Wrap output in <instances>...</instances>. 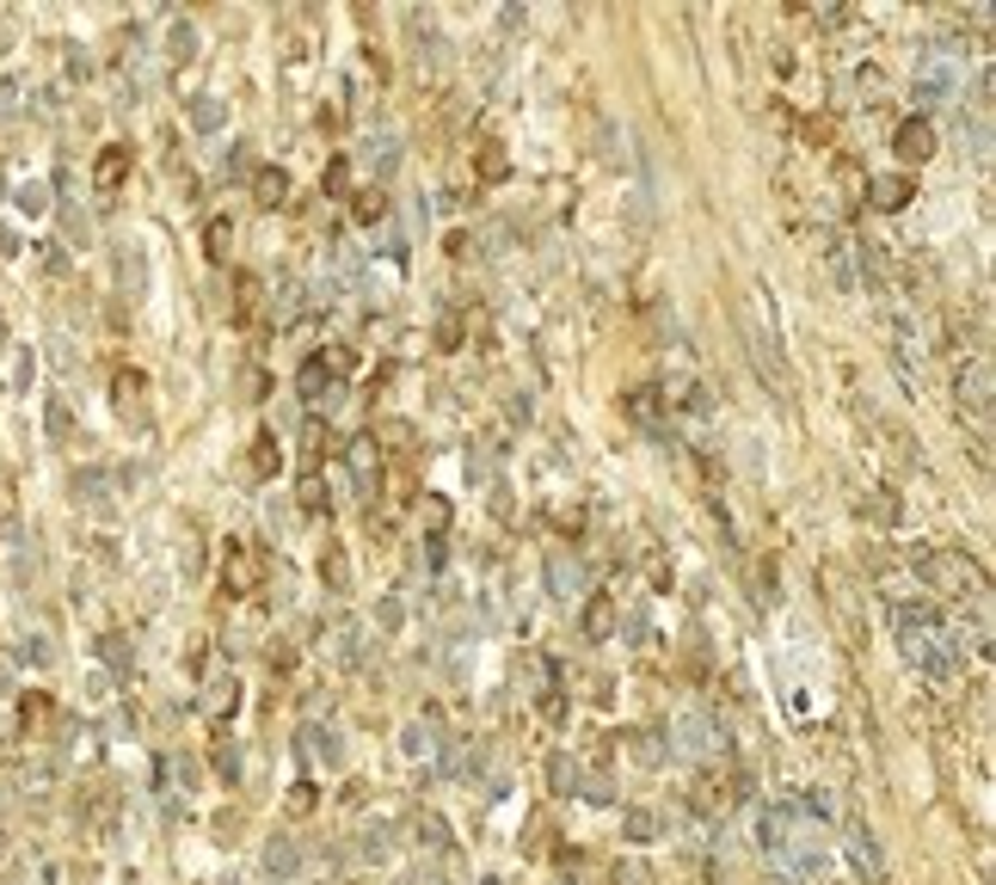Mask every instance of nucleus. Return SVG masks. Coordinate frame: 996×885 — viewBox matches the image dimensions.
Returning a JSON list of instances; mask_svg holds the SVG:
<instances>
[{"mask_svg": "<svg viewBox=\"0 0 996 885\" xmlns=\"http://www.w3.org/2000/svg\"><path fill=\"white\" fill-rule=\"evenodd\" d=\"M831 135H837L831 111H812V118H806V142H812V148H831Z\"/></svg>", "mask_w": 996, "mask_h": 885, "instance_id": "a18cd8bd", "label": "nucleus"}, {"mask_svg": "<svg viewBox=\"0 0 996 885\" xmlns=\"http://www.w3.org/2000/svg\"><path fill=\"white\" fill-rule=\"evenodd\" d=\"M419 523L431 529V542H443V529H450V499H437V492H425V504H419Z\"/></svg>", "mask_w": 996, "mask_h": 885, "instance_id": "c9c22d12", "label": "nucleus"}, {"mask_svg": "<svg viewBox=\"0 0 996 885\" xmlns=\"http://www.w3.org/2000/svg\"><path fill=\"white\" fill-rule=\"evenodd\" d=\"M111 394H118V406H123V412H135V419H142L148 375H142V370H118V382H111Z\"/></svg>", "mask_w": 996, "mask_h": 885, "instance_id": "5701e85b", "label": "nucleus"}, {"mask_svg": "<svg viewBox=\"0 0 996 885\" xmlns=\"http://www.w3.org/2000/svg\"><path fill=\"white\" fill-rule=\"evenodd\" d=\"M622 412H627L634 424H658V419H664L658 388H634V394H622Z\"/></svg>", "mask_w": 996, "mask_h": 885, "instance_id": "b1692460", "label": "nucleus"}, {"mask_svg": "<svg viewBox=\"0 0 996 885\" xmlns=\"http://www.w3.org/2000/svg\"><path fill=\"white\" fill-rule=\"evenodd\" d=\"M664 744H671L664 732H640V738H634V763L640 768H664V756H671Z\"/></svg>", "mask_w": 996, "mask_h": 885, "instance_id": "72a5a7b5", "label": "nucleus"}, {"mask_svg": "<svg viewBox=\"0 0 996 885\" xmlns=\"http://www.w3.org/2000/svg\"><path fill=\"white\" fill-rule=\"evenodd\" d=\"M253 198H259V210H283V203H290V172H283V167H259L253 172Z\"/></svg>", "mask_w": 996, "mask_h": 885, "instance_id": "dca6fc26", "label": "nucleus"}, {"mask_svg": "<svg viewBox=\"0 0 996 885\" xmlns=\"http://www.w3.org/2000/svg\"><path fill=\"white\" fill-rule=\"evenodd\" d=\"M351 222H358V228H382L388 222V198L375 185L358 191V198H351Z\"/></svg>", "mask_w": 996, "mask_h": 885, "instance_id": "bb28decb", "label": "nucleus"}, {"mask_svg": "<svg viewBox=\"0 0 996 885\" xmlns=\"http://www.w3.org/2000/svg\"><path fill=\"white\" fill-rule=\"evenodd\" d=\"M191 123H198L203 135H210V130H222V99H210V93H203V99H191Z\"/></svg>", "mask_w": 996, "mask_h": 885, "instance_id": "ea45409f", "label": "nucleus"}, {"mask_svg": "<svg viewBox=\"0 0 996 885\" xmlns=\"http://www.w3.org/2000/svg\"><path fill=\"white\" fill-rule=\"evenodd\" d=\"M320 130H345V111H339V105H320Z\"/></svg>", "mask_w": 996, "mask_h": 885, "instance_id": "680f3d73", "label": "nucleus"}, {"mask_svg": "<svg viewBox=\"0 0 996 885\" xmlns=\"http://www.w3.org/2000/svg\"><path fill=\"white\" fill-rule=\"evenodd\" d=\"M474 179H480V185H505V179H511L505 142H486V148H480V154H474Z\"/></svg>", "mask_w": 996, "mask_h": 885, "instance_id": "aec40b11", "label": "nucleus"}, {"mask_svg": "<svg viewBox=\"0 0 996 885\" xmlns=\"http://www.w3.org/2000/svg\"><path fill=\"white\" fill-rule=\"evenodd\" d=\"M505 412H511V424H530V394H511Z\"/></svg>", "mask_w": 996, "mask_h": 885, "instance_id": "052dcab7", "label": "nucleus"}, {"mask_svg": "<svg viewBox=\"0 0 996 885\" xmlns=\"http://www.w3.org/2000/svg\"><path fill=\"white\" fill-rule=\"evenodd\" d=\"M837 198H843V210H862V203H867V172L855 167L849 154L837 160Z\"/></svg>", "mask_w": 996, "mask_h": 885, "instance_id": "412c9836", "label": "nucleus"}, {"mask_svg": "<svg viewBox=\"0 0 996 885\" xmlns=\"http://www.w3.org/2000/svg\"><path fill=\"white\" fill-rule=\"evenodd\" d=\"M74 499L80 504H111V474H99V467L74 474Z\"/></svg>", "mask_w": 996, "mask_h": 885, "instance_id": "7c9ffc66", "label": "nucleus"}, {"mask_svg": "<svg viewBox=\"0 0 996 885\" xmlns=\"http://www.w3.org/2000/svg\"><path fill=\"white\" fill-rule=\"evenodd\" d=\"M375 622H382V627H400V622H406V609H400V603H394V596H388V603H382V609H375Z\"/></svg>", "mask_w": 996, "mask_h": 885, "instance_id": "6e6d98bb", "label": "nucleus"}, {"mask_svg": "<svg viewBox=\"0 0 996 885\" xmlns=\"http://www.w3.org/2000/svg\"><path fill=\"white\" fill-rule=\"evenodd\" d=\"M744 344H751V358H757L763 382H775V394H794V375H787V358H782V332H775V314L763 320V290H751L744 302Z\"/></svg>", "mask_w": 996, "mask_h": 885, "instance_id": "f03ea898", "label": "nucleus"}, {"mask_svg": "<svg viewBox=\"0 0 996 885\" xmlns=\"http://www.w3.org/2000/svg\"><path fill=\"white\" fill-rule=\"evenodd\" d=\"M622 836L627 843H652V836H658V812H646V806L622 812Z\"/></svg>", "mask_w": 996, "mask_h": 885, "instance_id": "2f4dec72", "label": "nucleus"}, {"mask_svg": "<svg viewBox=\"0 0 996 885\" xmlns=\"http://www.w3.org/2000/svg\"><path fill=\"white\" fill-rule=\"evenodd\" d=\"M167 50H173V62H191V50H198V31H191V26H173Z\"/></svg>", "mask_w": 996, "mask_h": 885, "instance_id": "49530a36", "label": "nucleus"}, {"mask_svg": "<svg viewBox=\"0 0 996 885\" xmlns=\"http://www.w3.org/2000/svg\"><path fill=\"white\" fill-rule=\"evenodd\" d=\"M295 867H302V848H295L290 836H278V843H265V873H271V879H290Z\"/></svg>", "mask_w": 996, "mask_h": 885, "instance_id": "a878e982", "label": "nucleus"}, {"mask_svg": "<svg viewBox=\"0 0 996 885\" xmlns=\"http://www.w3.org/2000/svg\"><path fill=\"white\" fill-rule=\"evenodd\" d=\"M652 591H671V560H652Z\"/></svg>", "mask_w": 996, "mask_h": 885, "instance_id": "bf43d9fd", "label": "nucleus"}, {"mask_svg": "<svg viewBox=\"0 0 996 885\" xmlns=\"http://www.w3.org/2000/svg\"><path fill=\"white\" fill-rule=\"evenodd\" d=\"M843 861H849V873H855L862 885H867V879H879V836L867 831L862 818H849V824H843Z\"/></svg>", "mask_w": 996, "mask_h": 885, "instance_id": "423d86ee", "label": "nucleus"}, {"mask_svg": "<svg viewBox=\"0 0 996 885\" xmlns=\"http://www.w3.org/2000/svg\"><path fill=\"white\" fill-rule=\"evenodd\" d=\"M215 768H222L228 781H240V756H234V744H215Z\"/></svg>", "mask_w": 996, "mask_h": 885, "instance_id": "603ef678", "label": "nucleus"}, {"mask_svg": "<svg viewBox=\"0 0 996 885\" xmlns=\"http://www.w3.org/2000/svg\"><path fill=\"white\" fill-rule=\"evenodd\" d=\"M923 584H929V596H947V603H972V622L990 634V579H984L978 560L966 554H947V547H929V554L917 560Z\"/></svg>", "mask_w": 996, "mask_h": 885, "instance_id": "f257e3e1", "label": "nucleus"}, {"mask_svg": "<svg viewBox=\"0 0 996 885\" xmlns=\"http://www.w3.org/2000/svg\"><path fill=\"white\" fill-rule=\"evenodd\" d=\"M358 658H363V622H351V615H345V622L332 627V664H339V671H351Z\"/></svg>", "mask_w": 996, "mask_h": 885, "instance_id": "6ab92c4d", "label": "nucleus"}, {"mask_svg": "<svg viewBox=\"0 0 996 885\" xmlns=\"http://www.w3.org/2000/svg\"><path fill=\"white\" fill-rule=\"evenodd\" d=\"M234 701H240L234 676H210V695H203V707H210V714L222 720V714H234Z\"/></svg>", "mask_w": 996, "mask_h": 885, "instance_id": "473e14b6", "label": "nucleus"}, {"mask_svg": "<svg viewBox=\"0 0 996 885\" xmlns=\"http://www.w3.org/2000/svg\"><path fill=\"white\" fill-rule=\"evenodd\" d=\"M547 591H554L560 603L585 596V566H579V554H566V547H554V554H547Z\"/></svg>", "mask_w": 996, "mask_h": 885, "instance_id": "ddd939ff", "label": "nucleus"}, {"mask_svg": "<svg viewBox=\"0 0 996 885\" xmlns=\"http://www.w3.org/2000/svg\"><path fill=\"white\" fill-rule=\"evenodd\" d=\"M554 529H560V535H579V529H585V511H579V504H560V511H554Z\"/></svg>", "mask_w": 996, "mask_h": 885, "instance_id": "09e8293b", "label": "nucleus"}, {"mask_svg": "<svg viewBox=\"0 0 996 885\" xmlns=\"http://www.w3.org/2000/svg\"><path fill=\"white\" fill-rule=\"evenodd\" d=\"M0 351H7V326H0Z\"/></svg>", "mask_w": 996, "mask_h": 885, "instance_id": "0e129e2a", "label": "nucleus"}, {"mask_svg": "<svg viewBox=\"0 0 996 885\" xmlns=\"http://www.w3.org/2000/svg\"><path fill=\"white\" fill-rule=\"evenodd\" d=\"M13 388H19V394L31 388V351H19V358H13Z\"/></svg>", "mask_w": 996, "mask_h": 885, "instance_id": "5fc2aeb1", "label": "nucleus"}, {"mask_svg": "<svg viewBox=\"0 0 996 885\" xmlns=\"http://www.w3.org/2000/svg\"><path fill=\"white\" fill-rule=\"evenodd\" d=\"M818 252H824V271L837 278V290L855 295V252H849V240H843L837 228H824V234H818Z\"/></svg>", "mask_w": 996, "mask_h": 885, "instance_id": "f8f14e48", "label": "nucleus"}, {"mask_svg": "<svg viewBox=\"0 0 996 885\" xmlns=\"http://www.w3.org/2000/svg\"><path fill=\"white\" fill-rule=\"evenodd\" d=\"M68 431H74V419H68V406H62V400H50V436H56V443H62Z\"/></svg>", "mask_w": 996, "mask_h": 885, "instance_id": "3c124183", "label": "nucleus"}, {"mask_svg": "<svg viewBox=\"0 0 996 885\" xmlns=\"http://www.w3.org/2000/svg\"><path fill=\"white\" fill-rule=\"evenodd\" d=\"M259 584H265V554L247 542H228L222 554V596H259Z\"/></svg>", "mask_w": 996, "mask_h": 885, "instance_id": "20e7f679", "label": "nucleus"}, {"mask_svg": "<svg viewBox=\"0 0 996 885\" xmlns=\"http://www.w3.org/2000/svg\"><path fill=\"white\" fill-rule=\"evenodd\" d=\"M677 738H683V751H690V756H714L720 732H714V720H683Z\"/></svg>", "mask_w": 996, "mask_h": 885, "instance_id": "393cba45", "label": "nucleus"}, {"mask_svg": "<svg viewBox=\"0 0 996 885\" xmlns=\"http://www.w3.org/2000/svg\"><path fill=\"white\" fill-rule=\"evenodd\" d=\"M308 812H314V787L295 781V787H290V818H308Z\"/></svg>", "mask_w": 996, "mask_h": 885, "instance_id": "8fccbe9b", "label": "nucleus"}, {"mask_svg": "<svg viewBox=\"0 0 996 885\" xmlns=\"http://www.w3.org/2000/svg\"><path fill=\"white\" fill-rule=\"evenodd\" d=\"M799 831H806V818L794 812V799H782V806H763V812H757V843H763V855H769V867L799 843Z\"/></svg>", "mask_w": 996, "mask_h": 885, "instance_id": "7ed1b4c3", "label": "nucleus"}, {"mask_svg": "<svg viewBox=\"0 0 996 885\" xmlns=\"http://www.w3.org/2000/svg\"><path fill=\"white\" fill-rule=\"evenodd\" d=\"M320 191H326V198H345V191H351V160H345V154L326 160V179H320Z\"/></svg>", "mask_w": 996, "mask_h": 885, "instance_id": "4c0bfd02", "label": "nucleus"}, {"mask_svg": "<svg viewBox=\"0 0 996 885\" xmlns=\"http://www.w3.org/2000/svg\"><path fill=\"white\" fill-rule=\"evenodd\" d=\"M93 185H99V198H118V191L130 185V148H123V142L99 148V160H93Z\"/></svg>", "mask_w": 996, "mask_h": 885, "instance_id": "9b49d317", "label": "nucleus"}, {"mask_svg": "<svg viewBox=\"0 0 996 885\" xmlns=\"http://www.w3.org/2000/svg\"><path fill=\"white\" fill-rule=\"evenodd\" d=\"M302 443H308V455H314V462H320V455H332V450H339V436H332V431H326V424H320V419H308Z\"/></svg>", "mask_w": 996, "mask_h": 885, "instance_id": "a19ab883", "label": "nucleus"}, {"mask_svg": "<svg viewBox=\"0 0 996 885\" xmlns=\"http://www.w3.org/2000/svg\"><path fill=\"white\" fill-rule=\"evenodd\" d=\"M295 504H302L308 516H320L332 504V492H326V480H320V467H308L302 474V486H295Z\"/></svg>", "mask_w": 996, "mask_h": 885, "instance_id": "c756f323", "label": "nucleus"}, {"mask_svg": "<svg viewBox=\"0 0 996 885\" xmlns=\"http://www.w3.org/2000/svg\"><path fill=\"white\" fill-rule=\"evenodd\" d=\"M954 394H959V412H972V419H990V406H996V375H990V358H972V363H959V382H954Z\"/></svg>", "mask_w": 996, "mask_h": 885, "instance_id": "39448f33", "label": "nucleus"}, {"mask_svg": "<svg viewBox=\"0 0 996 885\" xmlns=\"http://www.w3.org/2000/svg\"><path fill=\"white\" fill-rule=\"evenodd\" d=\"M370 436H375V450H382V443H388V450H412V436H419V431H412L406 419H382Z\"/></svg>", "mask_w": 996, "mask_h": 885, "instance_id": "f704fd0d", "label": "nucleus"}, {"mask_svg": "<svg viewBox=\"0 0 996 885\" xmlns=\"http://www.w3.org/2000/svg\"><path fill=\"white\" fill-rule=\"evenodd\" d=\"M917 198V179H911V172H879V179H867V203H874V210H904V203Z\"/></svg>", "mask_w": 996, "mask_h": 885, "instance_id": "4468645a", "label": "nucleus"}, {"mask_svg": "<svg viewBox=\"0 0 996 885\" xmlns=\"http://www.w3.org/2000/svg\"><path fill=\"white\" fill-rule=\"evenodd\" d=\"M862 516H874L879 529H892V523L904 516V511H898V492H892V486H867V492H862Z\"/></svg>", "mask_w": 996, "mask_h": 885, "instance_id": "4be33fe9", "label": "nucleus"}, {"mask_svg": "<svg viewBox=\"0 0 996 885\" xmlns=\"http://www.w3.org/2000/svg\"><path fill=\"white\" fill-rule=\"evenodd\" d=\"M295 388H302V400H308V406H314V412H332V406H339V394H345V382L320 370V358H314V363H302V375H295Z\"/></svg>", "mask_w": 996, "mask_h": 885, "instance_id": "9d476101", "label": "nucleus"}, {"mask_svg": "<svg viewBox=\"0 0 996 885\" xmlns=\"http://www.w3.org/2000/svg\"><path fill=\"white\" fill-rule=\"evenodd\" d=\"M579 634H585L591 646H603V640L622 634V609H615L610 591H591L585 596V609H579Z\"/></svg>", "mask_w": 996, "mask_h": 885, "instance_id": "6e6552de", "label": "nucleus"}, {"mask_svg": "<svg viewBox=\"0 0 996 885\" xmlns=\"http://www.w3.org/2000/svg\"><path fill=\"white\" fill-rule=\"evenodd\" d=\"M203 252H210L215 264L234 252V222H228V215H210V222H203Z\"/></svg>", "mask_w": 996, "mask_h": 885, "instance_id": "c85d7f7f", "label": "nucleus"}, {"mask_svg": "<svg viewBox=\"0 0 996 885\" xmlns=\"http://www.w3.org/2000/svg\"><path fill=\"white\" fill-rule=\"evenodd\" d=\"M278 455H283V450H278V436H271V431H259V436H253V474H259V480H265V474H278Z\"/></svg>", "mask_w": 996, "mask_h": 885, "instance_id": "e433bc0d", "label": "nucleus"}, {"mask_svg": "<svg viewBox=\"0 0 996 885\" xmlns=\"http://www.w3.org/2000/svg\"><path fill=\"white\" fill-rule=\"evenodd\" d=\"M345 462H351V474H358V486L363 492H375L382 486V450H375V436L363 431V436H351L345 443Z\"/></svg>", "mask_w": 996, "mask_h": 885, "instance_id": "2eb2a0df", "label": "nucleus"}, {"mask_svg": "<svg viewBox=\"0 0 996 885\" xmlns=\"http://www.w3.org/2000/svg\"><path fill=\"white\" fill-rule=\"evenodd\" d=\"M320 584H326V596L351 591V554L339 542H326V554H320Z\"/></svg>", "mask_w": 996, "mask_h": 885, "instance_id": "f3484780", "label": "nucleus"}, {"mask_svg": "<svg viewBox=\"0 0 996 885\" xmlns=\"http://www.w3.org/2000/svg\"><path fill=\"white\" fill-rule=\"evenodd\" d=\"M19 99H26V80H19V74H13V80H0V118H13Z\"/></svg>", "mask_w": 996, "mask_h": 885, "instance_id": "de8ad7c7", "label": "nucleus"}, {"mask_svg": "<svg viewBox=\"0 0 996 885\" xmlns=\"http://www.w3.org/2000/svg\"><path fill=\"white\" fill-rule=\"evenodd\" d=\"M947 93H954V56H942V50H935V56H923V74H917V105L929 111V105H942ZM923 111H917V118H923Z\"/></svg>", "mask_w": 996, "mask_h": 885, "instance_id": "1a4fd4ad", "label": "nucleus"}, {"mask_svg": "<svg viewBox=\"0 0 996 885\" xmlns=\"http://www.w3.org/2000/svg\"><path fill=\"white\" fill-rule=\"evenodd\" d=\"M7 855H13V843H7V831H0V861H7Z\"/></svg>", "mask_w": 996, "mask_h": 885, "instance_id": "e2e57ef3", "label": "nucleus"}, {"mask_svg": "<svg viewBox=\"0 0 996 885\" xmlns=\"http://www.w3.org/2000/svg\"><path fill=\"white\" fill-rule=\"evenodd\" d=\"M13 203H19L26 215H43V210H50V185H19Z\"/></svg>", "mask_w": 996, "mask_h": 885, "instance_id": "c03bdc74", "label": "nucleus"}, {"mask_svg": "<svg viewBox=\"0 0 996 885\" xmlns=\"http://www.w3.org/2000/svg\"><path fill=\"white\" fill-rule=\"evenodd\" d=\"M320 370H326V375H339V382H345V375L358 370V351H351V344H332L326 358H320Z\"/></svg>", "mask_w": 996, "mask_h": 885, "instance_id": "79ce46f5", "label": "nucleus"}, {"mask_svg": "<svg viewBox=\"0 0 996 885\" xmlns=\"http://www.w3.org/2000/svg\"><path fill=\"white\" fill-rule=\"evenodd\" d=\"M935 148H942V135H935L929 118H904L898 130H892V154H898L904 167H923V160H935Z\"/></svg>", "mask_w": 996, "mask_h": 885, "instance_id": "0eeeda50", "label": "nucleus"}, {"mask_svg": "<svg viewBox=\"0 0 996 885\" xmlns=\"http://www.w3.org/2000/svg\"><path fill=\"white\" fill-rule=\"evenodd\" d=\"M19 664H50V646H43V640H26V646H19Z\"/></svg>", "mask_w": 996, "mask_h": 885, "instance_id": "864d4df0", "label": "nucleus"}, {"mask_svg": "<svg viewBox=\"0 0 996 885\" xmlns=\"http://www.w3.org/2000/svg\"><path fill=\"white\" fill-rule=\"evenodd\" d=\"M43 271H50V278H62V271H68V252H62V247H43Z\"/></svg>", "mask_w": 996, "mask_h": 885, "instance_id": "4d7b16f0", "label": "nucleus"}, {"mask_svg": "<svg viewBox=\"0 0 996 885\" xmlns=\"http://www.w3.org/2000/svg\"><path fill=\"white\" fill-rule=\"evenodd\" d=\"M99 652H105V664H111L118 676L135 664V652H130V640H123V634H105V640H99Z\"/></svg>", "mask_w": 996, "mask_h": 885, "instance_id": "58836bf2", "label": "nucleus"}, {"mask_svg": "<svg viewBox=\"0 0 996 885\" xmlns=\"http://www.w3.org/2000/svg\"><path fill=\"white\" fill-rule=\"evenodd\" d=\"M265 302H271V295H265V278L240 271V278H234V314H240V320H259V314H265Z\"/></svg>", "mask_w": 996, "mask_h": 885, "instance_id": "a211bd4d", "label": "nucleus"}, {"mask_svg": "<svg viewBox=\"0 0 996 885\" xmlns=\"http://www.w3.org/2000/svg\"><path fill=\"white\" fill-rule=\"evenodd\" d=\"M412 836H419V848H431V855L450 848V824H443L437 812H419V818H412Z\"/></svg>", "mask_w": 996, "mask_h": 885, "instance_id": "cd10ccee", "label": "nucleus"}, {"mask_svg": "<svg viewBox=\"0 0 996 885\" xmlns=\"http://www.w3.org/2000/svg\"><path fill=\"white\" fill-rule=\"evenodd\" d=\"M462 339H467L462 314H437V351H462Z\"/></svg>", "mask_w": 996, "mask_h": 885, "instance_id": "37998d69", "label": "nucleus"}, {"mask_svg": "<svg viewBox=\"0 0 996 885\" xmlns=\"http://www.w3.org/2000/svg\"><path fill=\"white\" fill-rule=\"evenodd\" d=\"M511 31H523V7H505V13H499V38H511Z\"/></svg>", "mask_w": 996, "mask_h": 885, "instance_id": "13d9d810", "label": "nucleus"}]
</instances>
